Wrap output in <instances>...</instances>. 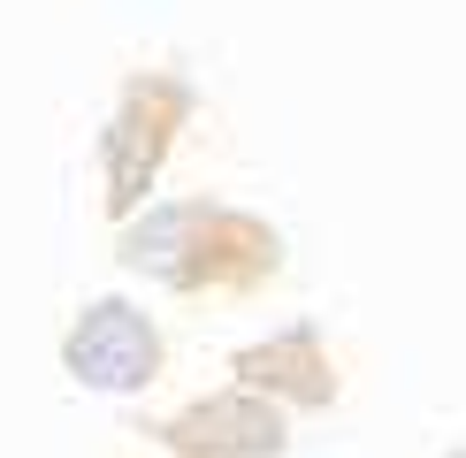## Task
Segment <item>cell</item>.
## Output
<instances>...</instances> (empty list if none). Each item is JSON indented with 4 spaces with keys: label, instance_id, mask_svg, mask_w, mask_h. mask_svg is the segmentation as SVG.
<instances>
[{
    "label": "cell",
    "instance_id": "obj_1",
    "mask_svg": "<svg viewBox=\"0 0 466 458\" xmlns=\"http://www.w3.org/2000/svg\"><path fill=\"white\" fill-rule=\"evenodd\" d=\"M115 253H123L130 275H153L184 298H245L283 267V237H276V222L245 214V206L177 199V206L138 214Z\"/></svg>",
    "mask_w": 466,
    "mask_h": 458
},
{
    "label": "cell",
    "instance_id": "obj_5",
    "mask_svg": "<svg viewBox=\"0 0 466 458\" xmlns=\"http://www.w3.org/2000/svg\"><path fill=\"white\" fill-rule=\"evenodd\" d=\"M229 382H245V390L276 397V405H299V413H329L337 405V359H329V344L314 321H299V329H276L260 344H245V352H229Z\"/></svg>",
    "mask_w": 466,
    "mask_h": 458
},
{
    "label": "cell",
    "instance_id": "obj_2",
    "mask_svg": "<svg viewBox=\"0 0 466 458\" xmlns=\"http://www.w3.org/2000/svg\"><path fill=\"white\" fill-rule=\"evenodd\" d=\"M191 123V85L168 69H138L123 85V100H115V123L100 138V168H107V214L130 222L138 214V199L153 191L161 176L168 145H177V130Z\"/></svg>",
    "mask_w": 466,
    "mask_h": 458
},
{
    "label": "cell",
    "instance_id": "obj_3",
    "mask_svg": "<svg viewBox=\"0 0 466 458\" xmlns=\"http://www.w3.org/2000/svg\"><path fill=\"white\" fill-rule=\"evenodd\" d=\"M146 435L161 451H177V458H283L290 451L283 405L260 397V390H245V382H229L215 397H191L168 420H146Z\"/></svg>",
    "mask_w": 466,
    "mask_h": 458
},
{
    "label": "cell",
    "instance_id": "obj_4",
    "mask_svg": "<svg viewBox=\"0 0 466 458\" xmlns=\"http://www.w3.org/2000/svg\"><path fill=\"white\" fill-rule=\"evenodd\" d=\"M161 359H168L161 329H153L130 298H92L85 314L69 321V336H62V367L85 382V390H100V397H138L146 382L161 374Z\"/></svg>",
    "mask_w": 466,
    "mask_h": 458
}]
</instances>
